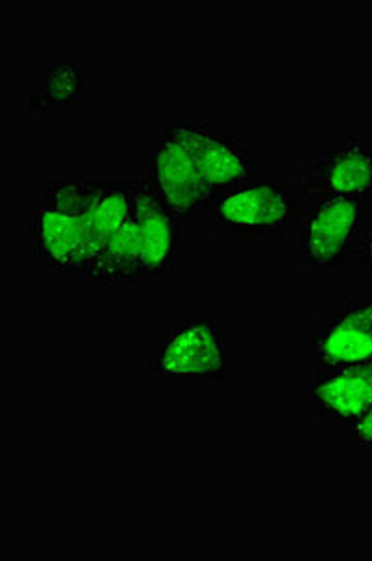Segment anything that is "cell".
Returning <instances> with one entry per match:
<instances>
[{
  "label": "cell",
  "instance_id": "obj_1",
  "mask_svg": "<svg viewBox=\"0 0 372 561\" xmlns=\"http://www.w3.org/2000/svg\"><path fill=\"white\" fill-rule=\"evenodd\" d=\"M206 211L219 234L237 240H282L303 214L300 197L281 179H255L213 193Z\"/></svg>",
  "mask_w": 372,
  "mask_h": 561
},
{
  "label": "cell",
  "instance_id": "obj_2",
  "mask_svg": "<svg viewBox=\"0 0 372 561\" xmlns=\"http://www.w3.org/2000/svg\"><path fill=\"white\" fill-rule=\"evenodd\" d=\"M148 369L171 382L225 383L231 373L226 335L212 314H182L161 330L148 352Z\"/></svg>",
  "mask_w": 372,
  "mask_h": 561
},
{
  "label": "cell",
  "instance_id": "obj_3",
  "mask_svg": "<svg viewBox=\"0 0 372 561\" xmlns=\"http://www.w3.org/2000/svg\"><path fill=\"white\" fill-rule=\"evenodd\" d=\"M372 205L352 197L322 198L303 210L298 224V256L305 270L335 272L360 255Z\"/></svg>",
  "mask_w": 372,
  "mask_h": 561
},
{
  "label": "cell",
  "instance_id": "obj_4",
  "mask_svg": "<svg viewBox=\"0 0 372 561\" xmlns=\"http://www.w3.org/2000/svg\"><path fill=\"white\" fill-rule=\"evenodd\" d=\"M144 163L148 182L161 205L181 225L199 224L200 211H206L212 193L197 158L186 147L160 134L148 140Z\"/></svg>",
  "mask_w": 372,
  "mask_h": 561
},
{
  "label": "cell",
  "instance_id": "obj_5",
  "mask_svg": "<svg viewBox=\"0 0 372 561\" xmlns=\"http://www.w3.org/2000/svg\"><path fill=\"white\" fill-rule=\"evenodd\" d=\"M161 134L186 147L197 158L212 195L257 179L253 150L244 147L237 135L223 134L212 122L165 121Z\"/></svg>",
  "mask_w": 372,
  "mask_h": 561
},
{
  "label": "cell",
  "instance_id": "obj_6",
  "mask_svg": "<svg viewBox=\"0 0 372 561\" xmlns=\"http://www.w3.org/2000/svg\"><path fill=\"white\" fill-rule=\"evenodd\" d=\"M311 359L315 370L372 365V293L340 300L337 311L313 328Z\"/></svg>",
  "mask_w": 372,
  "mask_h": 561
},
{
  "label": "cell",
  "instance_id": "obj_7",
  "mask_svg": "<svg viewBox=\"0 0 372 561\" xmlns=\"http://www.w3.org/2000/svg\"><path fill=\"white\" fill-rule=\"evenodd\" d=\"M298 190L311 203L352 197L372 205V145L360 135H347L342 145L318 152L303 173Z\"/></svg>",
  "mask_w": 372,
  "mask_h": 561
},
{
  "label": "cell",
  "instance_id": "obj_8",
  "mask_svg": "<svg viewBox=\"0 0 372 561\" xmlns=\"http://www.w3.org/2000/svg\"><path fill=\"white\" fill-rule=\"evenodd\" d=\"M31 251L39 268L83 280L92 264L86 216H66L49 208L31 211Z\"/></svg>",
  "mask_w": 372,
  "mask_h": 561
},
{
  "label": "cell",
  "instance_id": "obj_9",
  "mask_svg": "<svg viewBox=\"0 0 372 561\" xmlns=\"http://www.w3.org/2000/svg\"><path fill=\"white\" fill-rule=\"evenodd\" d=\"M302 401L313 414L332 427H347L372 402L369 367L358 369L315 370L300 388Z\"/></svg>",
  "mask_w": 372,
  "mask_h": 561
},
{
  "label": "cell",
  "instance_id": "obj_10",
  "mask_svg": "<svg viewBox=\"0 0 372 561\" xmlns=\"http://www.w3.org/2000/svg\"><path fill=\"white\" fill-rule=\"evenodd\" d=\"M137 225L147 283H161L181 268V224L155 197L147 180H137Z\"/></svg>",
  "mask_w": 372,
  "mask_h": 561
},
{
  "label": "cell",
  "instance_id": "obj_11",
  "mask_svg": "<svg viewBox=\"0 0 372 561\" xmlns=\"http://www.w3.org/2000/svg\"><path fill=\"white\" fill-rule=\"evenodd\" d=\"M86 285H142L144 279V259H142L141 238L136 216L116 230L103 245L84 279Z\"/></svg>",
  "mask_w": 372,
  "mask_h": 561
},
{
  "label": "cell",
  "instance_id": "obj_12",
  "mask_svg": "<svg viewBox=\"0 0 372 561\" xmlns=\"http://www.w3.org/2000/svg\"><path fill=\"white\" fill-rule=\"evenodd\" d=\"M136 211L137 180H103L102 193L86 216L91 232L92 264L107 240L116 230L123 229L136 216Z\"/></svg>",
  "mask_w": 372,
  "mask_h": 561
},
{
  "label": "cell",
  "instance_id": "obj_13",
  "mask_svg": "<svg viewBox=\"0 0 372 561\" xmlns=\"http://www.w3.org/2000/svg\"><path fill=\"white\" fill-rule=\"evenodd\" d=\"M89 89L91 77L84 76L78 57L47 58L39 62V84L31 96L28 108L31 113H42L57 105H75Z\"/></svg>",
  "mask_w": 372,
  "mask_h": 561
},
{
  "label": "cell",
  "instance_id": "obj_14",
  "mask_svg": "<svg viewBox=\"0 0 372 561\" xmlns=\"http://www.w3.org/2000/svg\"><path fill=\"white\" fill-rule=\"evenodd\" d=\"M102 187L103 180H47L44 184L46 208L66 216H89Z\"/></svg>",
  "mask_w": 372,
  "mask_h": 561
},
{
  "label": "cell",
  "instance_id": "obj_15",
  "mask_svg": "<svg viewBox=\"0 0 372 561\" xmlns=\"http://www.w3.org/2000/svg\"><path fill=\"white\" fill-rule=\"evenodd\" d=\"M342 431H345V438L353 449L372 451V402Z\"/></svg>",
  "mask_w": 372,
  "mask_h": 561
},
{
  "label": "cell",
  "instance_id": "obj_16",
  "mask_svg": "<svg viewBox=\"0 0 372 561\" xmlns=\"http://www.w3.org/2000/svg\"><path fill=\"white\" fill-rule=\"evenodd\" d=\"M360 266L365 274L372 277V219L363 234V240H361Z\"/></svg>",
  "mask_w": 372,
  "mask_h": 561
},
{
  "label": "cell",
  "instance_id": "obj_17",
  "mask_svg": "<svg viewBox=\"0 0 372 561\" xmlns=\"http://www.w3.org/2000/svg\"><path fill=\"white\" fill-rule=\"evenodd\" d=\"M369 373H371V380H372V365H369Z\"/></svg>",
  "mask_w": 372,
  "mask_h": 561
}]
</instances>
